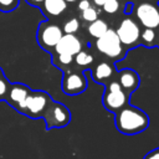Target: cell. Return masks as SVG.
Instances as JSON below:
<instances>
[{
    "instance_id": "26",
    "label": "cell",
    "mask_w": 159,
    "mask_h": 159,
    "mask_svg": "<svg viewBox=\"0 0 159 159\" xmlns=\"http://www.w3.org/2000/svg\"><path fill=\"white\" fill-rule=\"evenodd\" d=\"M27 4H30L31 6H37V7H40L41 6V4L43 2V0H25Z\"/></svg>"
},
{
    "instance_id": "1",
    "label": "cell",
    "mask_w": 159,
    "mask_h": 159,
    "mask_svg": "<svg viewBox=\"0 0 159 159\" xmlns=\"http://www.w3.org/2000/svg\"><path fill=\"white\" fill-rule=\"evenodd\" d=\"M149 124L148 116L139 108L128 106L120 108V112L117 114L116 125L120 133L124 134H137L143 132Z\"/></svg>"
},
{
    "instance_id": "17",
    "label": "cell",
    "mask_w": 159,
    "mask_h": 159,
    "mask_svg": "<svg viewBox=\"0 0 159 159\" xmlns=\"http://www.w3.org/2000/svg\"><path fill=\"white\" fill-rule=\"evenodd\" d=\"M20 0H0V11L11 12L19 6Z\"/></svg>"
},
{
    "instance_id": "6",
    "label": "cell",
    "mask_w": 159,
    "mask_h": 159,
    "mask_svg": "<svg viewBox=\"0 0 159 159\" xmlns=\"http://www.w3.org/2000/svg\"><path fill=\"white\" fill-rule=\"evenodd\" d=\"M135 16L145 29L159 27V6L150 2H142L135 7Z\"/></svg>"
},
{
    "instance_id": "13",
    "label": "cell",
    "mask_w": 159,
    "mask_h": 159,
    "mask_svg": "<svg viewBox=\"0 0 159 159\" xmlns=\"http://www.w3.org/2000/svg\"><path fill=\"white\" fill-rule=\"evenodd\" d=\"M46 16H60L66 9L67 2L65 0H43V2L40 6Z\"/></svg>"
},
{
    "instance_id": "20",
    "label": "cell",
    "mask_w": 159,
    "mask_h": 159,
    "mask_svg": "<svg viewBox=\"0 0 159 159\" xmlns=\"http://www.w3.org/2000/svg\"><path fill=\"white\" fill-rule=\"evenodd\" d=\"M102 7L107 14H114L119 9V1L118 0H106L104 4L102 5Z\"/></svg>"
},
{
    "instance_id": "11",
    "label": "cell",
    "mask_w": 159,
    "mask_h": 159,
    "mask_svg": "<svg viewBox=\"0 0 159 159\" xmlns=\"http://www.w3.org/2000/svg\"><path fill=\"white\" fill-rule=\"evenodd\" d=\"M31 92V89L29 88V86L24 84V83H10V88L6 96V102L12 107V108H17L29 96V93Z\"/></svg>"
},
{
    "instance_id": "10",
    "label": "cell",
    "mask_w": 159,
    "mask_h": 159,
    "mask_svg": "<svg viewBox=\"0 0 159 159\" xmlns=\"http://www.w3.org/2000/svg\"><path fill=\"white\" fill-rule=\"evenodd\" d=\"M87 87L84 77L80 73H67L62 81V91L66 94H78L82 93Z\"/></svg>"
},
{
    "instance_id": "27",
    "label": "cell",
    "mask_w": 159,
    "mask_h": 159,
    "mask_svg": "<svg viewBox=\"0 0 159 159\" xmlns=\"http://www.w3.org/2000/svg\"><path fill=\"white\" fill-rule=\"evenodd\" d=\"M92 1L94 2V5H97V6H102V5L104 4L106 0H92Z\"/></svg>"
},
{
    "instance_id": "4",
    "label": "cell",
    "mask_w": 159,
    "mask_h": 159,
    "mask_svg": "<svg viewBox=\"0 0 159 159\" xmlns=\"http://www.w3.org/2000/svg\"><path fill=\"white\" fill-rule=\"evenodd\" d=\"M42 118L46 122L47 129L60 128V127H65V125H67L70 123L71 113L67 109V107L63 106L62 103L51 101V103L48 104L47 109L45 111Z\"/></svg>"
},
{
    "instance_id": "5",
    "label": "cell",
    "mask_w": 159,
    "mask_h": 159,
    "mask_svg": "<svg viewBox=\"0 0 159 159\" xmlns=\"http://www.w3.org/2000/svg\"><path fill=\"white\" fill-rule=\"evenodd\" d=\"M96 47L99 52H102L103 55H106L111 58H117L123 52L122 43H120L116 31L112 29H108L99 39L96 40Z\"/></svg>"
},
{
    "instance_id": "9",
    "label": "cell",
    "mask_w": 159,
    "mask_h": 159,
    "mask_svg": "<svg viewBox=\"0 0 159 159\" xmlns=\"http://www.w3.org/2000/svg\"><path fill=\"white\" fill-rule=\"evenodd\" d=\"M81 48H82V45L77 36H75L73 34H65L62 35V37L60 39V41L57 42L53 50L56 55L66 53V55L75 56L81 51Z\"/></svg>"
},
{
    "instance_id": "3",
    "label": "cell",
    "mask_w": 159,
    "mask_h": 159,
    "mask_svg": "<svg viewBox=\"0 0 159 159\" xmlns=\"http://www.w3.org/2000/svg\"><path fill=\"white\" fill-rule=\"evenodd\" d=\"M62 35V29L58 25L50 21H42L37 27L36 39L40 47H42L46 51H51L55 48Z\"/></svg>"
},
{
    "instance_id": "8",
    "label": "cell",
    "mask_w": 159,
    "mask_h": 159,
    "mask_svg": "<svg viewBox=\"0 0 159 159\" xmlns=\"http://www.w3.org/2000/svg\"><path fill=\"white\" fill-rule=\"evenodd\" d=\"M127 102V94L122 89L120 84L118 82H112L108 87V92L106 93L103 98L104 107L108 111H117L123 108V106Z\"/></svg>"
},
{
    "instance_id": "15",
    "label": "cell",
    "mask_w": 159,
    "mask_h": 159,
    "mask_svg": "<svg viewBox=\"0 0 159 159\" xmlns=\"http://www.w3.org/2000/svg\"><path fill=\"white\" fill-rule=\"evenodd\" d=\"M111 76H112V67L106 62L99 63L93 71V77H94L96 81H99V80H103V78H108Z\"/></svg>"
},
{
    "instance_id": "25",
    "label": "cell",
    "mask_w": 159,
    "mask_h": 159,
    "mask_svg": "<svg viewBox=\"0 0 159 159\" xmlns=\"http://www.w3.org/2000/svg\"><path fill=\"white\" fill-rule=\"evenodd\" d=\"M89 6H91L89 0H81V1L78 2V10H81V11H83V10L88 9Z\"/></svg>"
},
{
    "instance_id": "24",
    "label": "cell",
    "mask_w": 159,
    "mask_h": 159,
    "mask_svg": "<svg viewBox=\"0 0 159 159\" xmlns=\"http://www.w3.org/2000/svg\"><path fill=\"white\" fill-rule=\"evenodd\" d=\"M144 159H159V148H155L153 150H150L145 157Z\"/></svg>"
},
{
    "instance_id": "23",
    "label": "cell",
    "mask_w": 159,
    "mask_h": 159,
    "mask_svg": "<svg viewBox=\"0 0 159 159\" xmlns=\"http://www.w3.org/2000/svg\"><path fill=\"white\" fill-rule=\"evenodd\" d=\"M57 60H58L60 65L67 66V65H71V62L73 61V56L66 55V53H60V55H57Z\"/></svg>"
},
{
    "instance_id": "2",
    "label": "cell",
    "mask_w": 159,
    "mask_h": 159,
    "mask_svg": "<svg viewBox=\"0 0 159 159\" xmlns=\"http://www.w3.org/2000/svg\"><path fill=\"white\" fill-rule=\"evenodd\" d=\"M51 101L52 98L48 93L43 91H31L26 99L16 108V111L32 119H36L43 116Z\"/></svg>"
},
{
    "instance_id": "21",
    "label": "cell",
    "mask_w": 159,
    "mask_h": 159,
    "mask_svg": "<svg viewBox=\"0 0 159 159\" xmlns=\"http://www.w3.org/2000/svg\"><path fill=\"white\" fill-rule=\"evenodd\" d=\"M9 88H10V82H9V80L6 78V76L1 77V78H0V101H5V99H6Z\"/></svg>"
},
{
    "instance_id": "12",
    "label": "cell",
    "mask_w": 159,
    "mask_h": 159,
    "mask_svg": "<svg viewBox=\"0 0 159 159\" xmlns=\"http://www.w3.org/2000/svg\"><path fill=\"white\" fill-rule=\"evenodd\" d=\"M118 83L120 84L122 88L127 89L128 92H133L139 84V76L137 75L135 71H133L130 68H125V70L120 71Z\"/></svg>"
},
{
    "instance_id": "29",
    "label": "cell",
    "mask_w": 159,
    "mask_h": 159,
    "mask_svg": "<svg viewBox=\"0 0 159 159\" xmlns=\"http://www.w3.org/2000/svg\"><path fill=\"white\" fill-rule=\"evenodd\" d=\"M66 2H73V1H76V0H65Z\"/></svg>"
},
{
    "instance_id": "14",
    "label": "cell",
    "mask_w": 159,
    "mask_h": 159,
    "mask_svg": "<svg viewBox=\"0 0 159 159\" xmlns=\"http://www.w3.org/2000/svg\"><path fill=\"white\" fill-rule=\"evenodd\" d=\"M107 30H108V25L102 19H97V20L89 22V26H88V32L94 39H99Z\"/></svg>"
},
{
    "instance_id": "7",
    "label": "cell",
    "mask_w": 159,
    "mask_h": 159,
    "mask_svg": "<svg viewBox=\"0 0 159 159\" xmlns=\"http://www.w3.org/2000/svg\"><path fill=\"white\" fill-rule=\"evenodd\" d=\"M116 34H117L122 45L130 46L139 40L140 30H139V26L137 25V22L134 20L127 17V19L122 20L118 29L116 30Z\"/></svg>"
},
{
    "instance_id": "22",
    "label": "cell",
    "mask_w": 159,
    "mask_h": 159,
    "mask_svg": "<svg viewBox=\"0 0 159 159\" xmlns=\"http://www.w3.org/2000/svg\"><path fill=\"white\" fill-rule=\"evenodd\" d=\"M140 36H142V40H143L145 43H152V42L155 40V32H154L153 29H145V30L140 34Z\"/></svg>"
},
{
    "instance_id": "28",
    "label": "cell",
    "mask_w": 159,
    "mask_h": 159,
    "mask_svg": "<svg viewBox=\"0 0 159 159\" xmlns=\"http://www.w3.org/2000/svg\"><path fill=\"white\" fill-rule=\"evenodd\" d=\"M4 76H5V73H4V71H2V68L0 67V78H1V77H4Z\"/></svg>"
},
{
    "instance_id": "19",
    "label": "cell",
    "mask_w": 159,
    "mask_h": 159,
    "mask_svg": "<svg viewBox=\"0 0 159 159\" xmlns=\"http://www.w3.org/2000/svg\"><path fill=\"white\" fill-rule=\"evenodd\" d=\"M82 19L84 21L92 22V21H94V20L98 19V11L93 6H89L88 9H86V10L82 11Z\"/></svg>"
},
{
    "instance_id": "16",
    "label": "cell",
    "mask_w": 159,
    "mask_h": 159,
    "mask_svg": "<svg viewBox=\"0 0 159 159\" xmlns=\"http://www.w3.org/2000/svg\"><path fill=\"white\" fill-rule=\"evenodd\" d=\"M75 61H76V63L78 66H87V65H89L93 61V56L87 53L86 51L81 50L78 53L75 55Z\"/></svg>"
},
{
    "instance_id": "18",
    "label": "cell",
    "mask_w": 159,
    "mask_h": 159,
    "mask_svg": "<svg viewBox=\"0 0 159 159\" xmlns=\"http://www.w3.org/2000/svg\"><path fill=\"white\" fill-rule=\"evenodd\" d=\"M80 27V22L76 17H72L70 20H67L63 25V29H62V32L65 34H75Z\"/></svg>"
}]
</instances>
